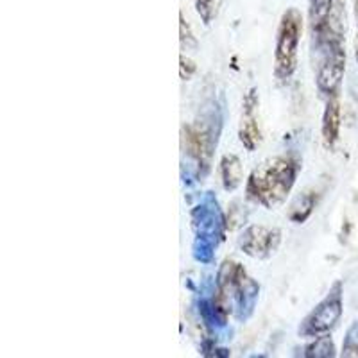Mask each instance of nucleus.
<instances>
[{
    "label": "nucleus",
    "mask_w": 358,
    "mask_h": 358,
    "mask_svg": "<svg viewBox=\"0 0 358 358\" xmlns=\"http://www.w3.org/2000/svg\"><path fill=\"white\" fill-rule=\"evenodd\" d=\"M317 49L322 50L321 63L317 66L315 83L321 94L334 97L337 95L342 85V78L346 72V50L342 38H331L317 43Z\"/></svg>",
    "instance_id": "obj_6"
},
{
    "label": "nucleus",
    "mask_w": 358,
    "mask_h": 358,
    "mask_svg": "<svg viewBox=\"0 0 358 358\" xmlns=\"http://www.w3.org/2000/svg\"><path fill=\"white\" fill-rule=\"evenodd\" d=\"M222 0H196V11L204 25H210L217 18Z\"/></svg>",
    "instance_id": "obj_15"
},
{
    "label": "nucleus",
    "mask_w": 358,
    "mask_h": 358,
    "mask_svg": "<svg viewBox=\"0 0 358 358\" xmlns=\"http://www.w3.org/2000/svg\"><path fill=\"white\" fill-rule=\"evenodd\" d=\"M342 312H344V287H342V281L337 280L330 287L328 294L303 319L297 334L301 337L313 338L319 337V335L330 334L337 326V322L341 321Z\"/></svg>",
    "instance_id": "obj_5"
},
{
    "label": "nucleus",
    "mask_w": 358,
    "mask_h": 358,
    "mask_svg": "<svg viewBox=\"0 0 358 358\" xmlns=\"http://www.w3.org/2000/svg\"><path fill=\"white\" fill-rule=\"evenodd\" d=\"M299 162L292 155H280L265 159L249 174L245 192L252 203L273 210L285 203L296 185Z\"/></svg>",
    "instance_id": "obj_2"
},
{
    "label": "nucleus",
    "mask_w": 358,
    "mask_h": 358,
    "mask_svg": "<svg viewBox=\"0 0 358 358\" xmlns=\"http://www.w3.org/2000/svg\"><path fill=\"white\" fill-rule=\"evenodd\" d=\"M355 57H357V63H358V38L355 40Z\"/></svg>",
    "instance_id": "obj_20"
},
{
    "label": "nucleus",
    "mask_w": 358,
    "mask_h": 358,
    "mask_svg": "<svg viewBox=\"0 0 358 358\" xmlns=\"http://www.w3.org/2000/svg\"><path fill=\"white\" fill-rule=\"evenodd\" d=\"M192 228L196 233L194 258L204 264L212 262L213 252L224 236V217L213 197H206L203 204L192 210Z\"/></svg>",
    "instance_id": "obj_3"
},
{
    "label": "nucleus",
    "mask_w": 358,
    "mask_h": 358,
    "mask_svg": "<svg viewBox=\"0 0 358 358\" xmlns=\"http://www.w3.org/2000/svg\"><path fill=\"white\" fill-rule=\"evenodd\" d=\"M335 355H337L335 353V344L328 334L315 337V341L310 346H306L305 351V357L308 358H334Z\"/></svg>",
    "instance_id": "obj_14"
},
{
    "label": "nucleus",
    "mask_w": 358,
    "mask_h": 358,
    "mask_svg": "<svg viewBox=\"0 0 358 358\" xmlns=\"http://www.w3.org/2000/svg\"><path fill=\"white\" fill-rule=\"evenodd\" d=\"M317 204V194L315 192H303L297 197L289 210V219L296 224H303L313 213V208Z\"/></svg>",
    "instance_id": "obj_13"
},
{
    "label": "nucleus",
    "mask_w": 358,
    "mask_h": 358,
    "mask_svg": "<svg viewBox=\"0 0 358 358\" xmlns=\"http://www.w3.org/2000/svg\"><path fill=\"white\" fill-rule=\"evenodd\" d=\"M341 355L346 358H358V321H355L350 326V330H348L346 337H344Z\"/></svg>",
    "instance_id": "obj_16"
},
{
    "label": "nucleus",
    "mask_w": 358,
    "mask_h": 358,
    "mask_svg": "<svg viewBox=\"0 0 358 358\" xmlns=\"http://www.w3.org/2000/svg\"><path fill=\"white\" fill-rule=\"evenodd\" d=\"M338 0H310V27H312V33L317 34L321 33L322 27L328 24L331 13H334L335 6H337Z\"/></svg>",
    "instance_id": "obj_12"
},
{
    "label": "nucleus",
    "mask_w": 358,
    "mask_h": 358,
    "mask_svg": "<svg viewBox=\"0 0 358 358\" xmlns=\"http://www.w3.org/2000/svg\"><path fill=\"white\" fill-rule=\"evenodd\" d=\"M181 142L188 158L196 163L199 176L206 174L217 145V136L213 134L212 126H208L206 122L187 124L181 127Z\"/></svg>",
    "instance_id": "obj_7"
},
{
    "label": "nucleus",
    "mask_w": 358,
    "mask_h": 358,
    "mask_svg": "<svg viewBox=\"0 0 358 358\" xmlns=\"http://www.w3.org/2000/svg\"><path fill=\"white\" fill-rule=\"evenodd\" d=\"M321 131L326 147H334L338 142V136H341V104H338L335 95L326 102Z\"/></svg>",
    "instance_id": "obj_10"
},
{
    "label": "nucleus",
    "mask_w": 358,
    "mask_h": 358,
    "mask_svg": "<svg viewBox=\"0 0 358 358\" xmlns=\"http://www.w3.org/2000/svg\"><path fill=\"white\" fill-rule=\"evenodd\" d=\"M258 99L257 90H249L244 97V110H242L241 126H238V138L248 151H255L262 143V127L258 118Z\"/></svg>",
    "instance_id": "obj_9"
},
{
    "label": "nucleus",
    "mask_w": 358,
    "mask_h": 358,
    "mask_svg": "<svg viewBox=\"0 0 358 358\" xmlns=\"http://www.w3.org/2000/svg\"><path fill=\"white\" fill-rule=\"evenodd\" d=\"M258 292L260 287L249 276L244 265L226 260L217 274V289L210 305L213 317L220 324H226L231 313H235L238 319H248L255 308Z\"/></svg>",
    "instance_id": "obj_1"
},
{
    "label": "nucleus",
    "mask_w": 358,
    "mask_h": 358,
    "mask_svg": "<svg viewBox=\"0 0 358 358\" xmlns=\"http://www.w3.org/2000/svg\"><path fill=\"white\" fill-rule=\"evenodd\" d=\"M244 172H242V162L236 155H224L220 159V179H222L224 190L233 192L241 187Z\"/></svg>",
    "instance_id": "obj_11"
},
{
    "label": "nucleus",
    "mask_w": 358,
    "mask_h": 358,
    "mask_svg": "<svg viewBox=\"0 0 358 358\" xmlns=\"http://www.w3.org/2000/svg\"><path fill=\"white\" fill-rule=\"evenodd\" d=\"M303 17L297 9H287L280 18L274 50V76L280 81L292 78L297 66V49L301 41Z\"/></svg>",
    "instance_id": "obj_4"
},
{
    "label": "nucleus",
    "mask_w": 358,
    "mask_h": 358,
    "mask_svg": "<svg viewBox=\"0 0 358 358\" xmlns=\"http://www.w3.org/2000/svg\"><path fill=\"white\" fill-rule=\"evenodd\" d=\"M179 63H181V65H179V76H181V79H185V81H187V79H190L192 76L196 73L197 66H196V63L192 62V59L181 56L179 57Z\"/></svg>",
    "instance_id": "obj_18"
},
{
    "label": "nucleus",
    "mask_w": 358,
    "mask_h": 358,
    "mask_svg": "<svg viewBox=\"0 0 358 358\" xmlns=\"http://www.w3.org/2000/svg\"><path fill=\"white\" fill-rule=\"evenodd\" d=\"M355 18H357V27H358V0H355Z\"/></svg>",
    "instance_id": "obj_19"
},
{
    "label": "nucleus",
    "mask_w": 358,
    "mask_h": 358,
    "mask_svg": "<svg viewBox=\"0 0 358 358\" xmlns=\"http://www.w3.org/2000/svg\"><path fill=\"white\" fill-rule=\"evenodd\" d=\"M179 34H181V43L187 45L188 47H192V49H196L197 47V40L196 36H194V33H192V27L188 25V22L185 20V15L183 13H179Z\"/></svg>",
    "instance_id": "obj_17"
},
{
    "label": "nucleus",
    "mask_w": 358,
    "mask_h": 358,
    "mask_svg": "<svg viewBox=\"0 0 358 358\" xmlns=\"http://www.w3.org/2000/svg\"><path fill=\"white\" fill-rule=\"evenodd\" d=\"M281 244V231L278 228L255 224L244 229L238 238V248L244 255L255 260H267L278 251Z\"/></svg>",
    "instance_id": "obj_8"
}]
</instances>
